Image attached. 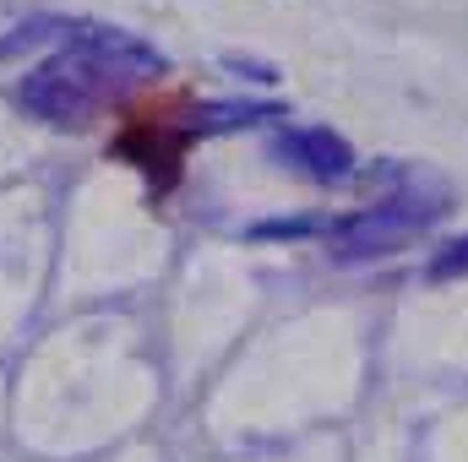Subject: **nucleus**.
Segmentation results:
<instances>
[{
    "instance_id": "f257e3e1",
    "label": "nucleus",
    "mask_w": 468,
    "mask_h": 462,
    "mask_svg": "<svg viewBox=\"0 0 468 462\" xmlns=\"http://www.w3.org/2000/svg\"><path fill=\"white\" fill-rule=\"evenodd\" d=\"M66 38H71V44H66L60 55H49L44 66H33V71L22 77V104H27V115L49 120V125H66V131L93 125V115H99L104 104L125 99L136 82H147V77H158V71L169 66L147 38L125 33V27L71 22Z\"/></svg>"
},
{
    "instance_id": "f03ea898",
    "label": "nucleus",
    "mask_w": 468,
    "mask_h": 462,
    "mask_svg": "<svg viewBox=\"0 0 468 462\" xmlns=\"http://www.w3.org/2000/svg\"><path fill=\"white\" fill-rule=\"evenodd\" d=\"M441 213H447V196L441 191L420 196V185L409 180L398 196H387V202H376L365 213H349V218H333L327 250H333V261H381V256L409 250Z\"/></svg>"
},
{
    "instance_id": "7ed1b4c3",
    "label": "nucleus",
    "mask_w": 468,
    "mask_h": 462,
    "mask_svg": "<svg viewBox=\"0 0 468 462\" xmlns=\"http://www.w3.org/2000/svg\"><path fill=\"white\" fill-rule=\"evenodd\" d=\"M272 158H283L289 169L311 174L316 185H344V180H354V147L338 131H327V125L278 131L272 136Z\"/></svg>"
},
{
    "instance_id": "20e7f679",
    "label": "nucleus",
    "mask_w": 468,
    "mask_h": 462,
    "mask_svg": "<svg viewBox=\"0 0 468 462\" xmlns=\"http://www.w3.org/2000/svg\"><path fill=\"white\" fill-rule=\"evenodd\" d=\"M261 120H289V110L272 99H207L180 120V136H224V131L261 125Z\"/></svg>"
},
{
    "instance_id": "39448f33",
    "label": "nucleus",
    "mask_w": 468,
    "mask_h": 462,
    "mask_svg": "<svg viewBox=\"0 0 468 462\" xmlns=\"http://www.w3.org/2000/svg\"><path fill=\"white\" fill-rule=\"evenodd\" d=\"M436 283H447V278H468V239H452V245H441L436 256H431V267H425Z\"/></svg>"
},
{
    "instance_id": "423d86ee",
    "label": "nucleus",
    "mask_w": 468,
    "mask_h": 462,
    "mask_svg": "<svg viewBox=\"0 0 468 462\" xmlns=\"http://www.w3.org/2000/svg\"><path fill=\"white\" fill-rule=\"evenodd\" d=\"M333 229V224H322V218H283V224H256V239H305V234H322Z\"/></svg>"
},
{
    "instance_id": "0eeeda50",
    "label": "nucleus",
    "mask_w": 468,
    "mask_h": 462,
    "mask_svg": "<svg viewBox=\"0 0 468 462\" xmlns=\"http://www.w3.org/2000/svg\"><path fill=\"white\" fill-rule=\"evenodd\" d=\"M224 66H229V71H245V77H256V82H278V71H272V66H261V60H239V55H224Z\"/></svg>"
}]
</instances>
